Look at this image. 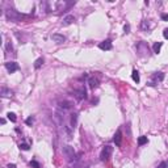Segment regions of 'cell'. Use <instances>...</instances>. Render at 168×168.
Wrapping results in <instances>:
<instances>
[{"label": "cell", "mask_w": 168, "mask_h": 168, "mask_svg": "<svg viewBox=\"0 0 168 168\" xmlns=\"http://www.w3.org/2000/svg\"><path fill=\"white\" fill-rule=\"evenodd\" d=\"M51 39L55 42V43H63L66 41V37L65 35H62V34H58V33H55L51 35Z\"/></svg>", "instance_id": "30bf717a"}, {"label": "cell", "mask_w": 168, "mask_h": 168, "mask_svg": "<svg viewBox=\"0 0 168 168\" xmlns=\"http://www.w3.org/2000/svg\"><path fill=\"white\" fill-rule=\"evenodd\" d=\"M113 141L116 143V146H121V143H122V131H121V129H118L117 131H116Z\"/></svg>", "instance_id": "9c48e42d"}, {"label": "cell", "mask_w": 168, "mask_h": 168, "mask_svg": "<svg viewBox=\"0 0 168 168\" xmlns=\"http://www.w3.org/2000/svg\"><path fill=\"white\" fill-rule=\"evenodd\" d=\"M162 46H163V43H162V42H155V43H154V46H153L154 53H155V54H159V53H160Z\"/></svg>", "instance_id": "9a60e30c"}, {"label": "cell", "mask_w": 168, "mask_h": 168, "mask_svg": "<svg viewBox=\"0 0 168 168\" xmlns=\"http://www.w3.org/2000/svg\"><path fill=\"white\" fill-rule=\"evenodd\" d=\"M8 168H16V164H8Z\"/></svg>", "instance_id": "f1b7e54d"}, {"label": "cell", "mask_w": 168, "mask_h": 168, "mask_svg": "<svg viewBox=\"0 0 168 168\" xmlns=\"http://www.w3.org/2000/svg\"><path fill=\"white\" fill-rule=\"evenodd\" d=\"M123 29H125V33H130V25L129 24H126V25L123 26Z\"/></svg>", "instance_id": "4316f807"}, {"label": "cell", "mask_w": 168, "mask_h": 168, "mask_svg": "<svg viewBox=\"0 0 168 168\" xmlns=\"http://www.w3.org/2000/svg\"><path fill=\"white\" fill-rule=\"evenodd\" d=\"M62 151H63V154H65V156L67 158V160H70V162H75V160H76V153H75L74 147L63 146Z\"/></svg>", "instance_id": "6da1fadb"}, {"label": "cell", "mask_w": 168, "mask_h": 168, "mask_svg": "<svg viewBox=\"0 0 168 168\" xmlns=\"http://www.w3.org/2000/svg\"><path fill=\"white\" fill-rule=\"evenodd\" d=\"M7 117H8V119H9V121H12V122H16V121H17V117H16V114L12 113V112H9V113L7 114Z\"/></svg>", "instance_id": "44dd1931"}, {"label": "cell", "mask_w": 168, "mask_h": 168, "mask_svg": "<svg viewBox=\"0 0 168 168\" xmlns=\"http://www.w3.org/2000/svg\"><path fill=\"white\" fill-rule=\"evenodd\" d=\"M42 65H43V59H42V58H38L37 61L34 62V69H35V70H39Z\"/></svg>", "instance_id": "ffe728a7"}, {"label": "cell", "mask_w": 168, "mask_h": 168, "mask_svg": "<svg viewBox=\"0 0 168 168\" xmlns=\"http://www.w3.org/2000/svg\"><path fill=\"white\" fill-rule=\"evenodd\" d=\"M131 78H133V80H134L135 83H139V82H141V78H139V74H138L137 70H134L133 72H131Z\"/></svg>", "instance_id": "ac0fdd59"}, {"label": "cell", "mask_w": 168, "mask_h": 168, "mask_svg": "<svg viewBox=\"0 0 168 168\" xmlns=\"http://www.w3.org/2000/svg\"><path fill=\"white\" fill-rule=\"evenodd\" d=\"M167 167H168V164H167V163H166V162H162V163H160V164H159V166H158V168H167Z\"/></svg>", "instance_id": "484cf974"}, {"label": "cell", "mask_w": 168, "mask_h": 168, "mask_svg": "<svg viewBox=\"0 0 168 168\" xmlns=\"http://www.w3.org/2000/svg\"><path fill=\"white\" fill-rule=\"evenodd\" d=\"M74 93H75V97H76L78 100H83L84 97H86V89H84V88H80V89L75 91Z\"/></svg>", "instance_id": "7c38bea8"}, {"label": "cell", "mask_w": 168, "mask_h": 168, "mask_svg": "<svg viewBox=\"0 0 168 168\" xmlns=\"http://www.w3.org/2000/svg\"><path fill=\"white\" fill-rule=\"evenodd\" d=\"M163 79H164V74H163V72H155L153 75V78H151V80L149 82V86L150 87H155L156 84L162 83Z\"/></svg>", "instance_id": "3957f363"}, {"label": "cell", "mask_w": 168, "mask_h": 168, "mask_svg": "<svg viewBox=\"0 0 168 168\" xmlns=\"http://www.w3.org/2000/svg\"><path fill=\"white\" fill-rule=\"evenodd\" d=\"M20 149L24 151H28L29 150V145H28V143H20Z\"/></svg>", "instance_id": "7402d4cb"}, {"label": "cell", "mask_w": 168, "mask_h": 168, "mask_svg": "<svg viewBox=\"0 0 168 168\" xmlns=\"http://www.w3.org/2000/svg\"><path fill=\"white\" fill-rule=\"evenodd\" d=\"M62 135L66 141L70 142L71 139H72V129L69 126H66V125H62Z\"/></svg>", "instance_id": "5b68a950"}, {"label": "cell", "mask_w": 168, "mask_h": 168, "mask_svg": "<svg viewBox=\"0 0 168 168\" xmlns=\"http://www.w3.org/2000/svg\"><path fill=\"white\" fill-rule=\"evenodd\" d=\"M72 106V104H71L70 101H62V102H59V108L63 110H67V109H70V108Z\"/></svg>", "instance_id": "4fadbf2b"}, {"label": "cell", "mask_w": 168, "mask_h": 168, "mask_svg": "<svg viewBox=\"0 0 168 168\" xmlns=\"http://www.w3.org/2000/svg\"><path fill=\"white\" fill-rule=\"evenodd\" d=\"M160 17H162L163 21H168V13H162Z\"/></svg>", "instance_id": "d4e9b609"}, {"label": "cell", "mask_w": 168, "mask_h": 168, "mask_svg": "<svg viewBox=\"0 0 168 168\" xmlns=\"http://www.w3.org/2000/svg\"><path fill=\"white\" fill-rule=\"evenodd\" d=\"M141 28H142V29L143 30H150V28H151V25H150V21H149V20H143V21H142V25H141Z\"/></svg>", "instance_id": "e0dca14e"}, {"label": "cell", "mask_w": 168, "mask_h": 168, "mask_svg": "<svg viewBox=\"0 0 168 168\" xmlns=\"http://www.w3.org/2000/svg\"><path fill=\"white\" fill-rule=\"evenodd\" d=\"M76 123H78V114L72 113V114H71V129H75Z\"/></svg>", "instance_id": "5bb4252c"}, {"label": "cell", "mask_w": 168, "mask_h": 168, "mask_svg": "<svg viewBox=\"0 0 168 168\" xmlns=\"http://www.w3.org/2000/svg\"><path fill=\"white\" fill-rule=\"evenodd\" d=\"M30 167H33V168H39V163L35 162V160H32V162H30Z\"/></svg>", "instance_id": "cb8c5ba5"}, {"label": "cell", "mask_w": 168, "mask_h": 168, "mask_svg": "<svg viewBox=\"0 0 168 168\" xmlns=\"http://www.w3.org/2000/svg\"><path fill=\"white\" fill-rule=\"evenodd\" d=\"M75 21V17L72 15H67L65 18H63V21H62V25L63 26H67V25H71V24H74Z\"/></svg>", "instance_id": "8fae6325"}, {"label": "cell", "mask_w": 168, "mask_h": 168, "mask_svg": "<svg viewBox=\"0 0 168 168\" xmlns=\"http://www.w3.org/2000/svg\"><path fill=\"white\" fill-rule=\"evenodd\" d=\"M0 96L4 99H11L12 96H13V91H11L9 88H7V87H2V89H0Z\"/></svg>", "instance_id": "52a82bcc"}, {"label": "cell", "mask_w": 168, "mask_h": 168, "mask_svg": "<svg viewBox=\"0 0 168 168\" xmlns=\"http://www.w3.org/2000/svg\"><path fill=\"white\" fill-rule=\"evenodd\" d=\"M112 154H113V147H112V146H105L102 149L101 154H100V159H101L102 162H105L112 156Z\"/></svg>", "instance_id": "277c9868"}, {"label": "cell", "mask_w": 168, "mask_h": 168, "mask_svg": "<svg viewBox=\"0 0 168 168\" xmlns=\"http://www.w3.org/2000/svg\"><path fill=\"white\" fill-rule=\"evenodd\" d=\"M5 15H7L8 20H11V21H20V20H22L24 17H25L24 15L18 13V12H16L15 9H8L5 12Z\"/></svg>", "instance_id": "7a4b0ae2"}, {"label": "cell", "mask_w": 168, "mask_h": 168, "mask_svg": "<svg viewBox=\"0 0 168 168\" xmlns=\"http://www.w3.org/2000/svg\"><path fill=\"white\" fill-rule=\"evenodd\" d=\"M99 47L104 51H108V50H112V41L110 39H105V41L100 42L99 43Z\"/></svg>", "instance_id": "ba28073f"}, {"label": "cell", "mask_w": 168, "mask_h": 168, "mask_svg": "<svg viewBox=\"0 0 168 168\" xmlns=\"http://www.w3.org/2000/svg\"><path fill=\"white\" fill-rule=\"evenodd\" d=\"M163 35H164L166 39H168V28H166V29L163 30Z\"/></svg>", "instance_id": "83f0119b"}, {"label": "cell", "mask_w": 168, "mask_h": 168, "mask_svg": "<svg viewBox=\"0 0 168 168\" xmlns=\"http://www.w3.org/2000/svg\"><path fill=\"white\" fill-rule=\"evenodd\" d=\"M88 83H89V87L91 88H95V87H97L99 80H97V79H95L93 76H91L89 79H88Z\"/></svg>", "instance_id": "2e32d148"}, {"label": "cell", "mask_w": 168, "mask_h": 168, "mask_svg": "<svg viewBox=\"0 0 168 168\" xmlns=\"http://www.w3.org/2000/svg\"><path fill=\"white\" fill-rule=\"evenodd\" d=\"M147 142H149V139H147V137H145V135H142V137H139V138H138V145H139V146L146 145Z\"/></svg>", "instance_id": "d6986e66"}, {"label": "cell", "mask_w": 168, "mask_h": 168, "mask_svg": "<svg viewBox=\"0 0 168 168\" xmlns=\"http://www.w3.org/2000/svg\"><path fill=\"white\" fill-rule=\"evenodd\" d=\"M26 125L28 126H32V125H33V122H34V119H33V117H29V118H26Z\"/></svg>", "instance_id": "603a6c76"}, {"label": "cell", "mask_w": 168, "mask_h": 168, "mask_svg": "<svg viewBox=\"0 0 168 168\" xmlns=\"http://www.w3.org/2000/svg\"><path fill=\"white\" fill-rule=\"evenodd\" d=\"M4 66H5V69H7V71H8L9 74H13V72H16V71L20 69L18 65H17L16 62H7Z\"/></svg>", "instance_id": "8992f818"}]
</instances>
